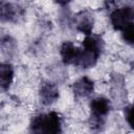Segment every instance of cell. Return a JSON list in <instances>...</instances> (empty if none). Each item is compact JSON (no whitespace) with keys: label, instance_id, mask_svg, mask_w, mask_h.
I'll return each instance as SVG.
<instances>
[{"label":"cell","instance_id":"cell-8","mask_svg":"<svg viewBox=\"0 0 134 134\" xmlns=\"http://www.w3.org/2000/svg\"><path fill=\"white\" fill-rule=\"evenodd\" d=\"M0 79H1V88L7 90L14 80V68L8 63H2L0 67Z\"/></svg>","mask_w":134,"mask_h":134},{"label":"cell","instance_id":"cell-10","mask_svg":"<svg viewBox=\"0 0 134 134\" xmlns=\"http://www.w3.org/2000/svg\"><path fill=\"white\" fill-rule=\"evenodd\" d=\"M77 29L85 34L86 36H89L92 31V27H93V19L91 18V16H89L88 14H84L77 21V25H76Z\"/></svg>","mask_w":134,"mask_h":134},{"label":"cell","instance_id":"cell-11","mask_svg":"<svg viewBox=\"0 0 134 134\" xmlns=\"http://www.w3.org/2000/svg\"><path fill=\"white\" fill-rule=\"evenodd\" d=\"M121 38L128 44H134V23L131 22L121 29Z\"/></svg>","mask_w":134,"mask_h":134},{"label":"cell","instance_id":"cell-13","mask_svg":"<svg viewBox=\"0 0 134 134\" xmlns=\"http://www.w3.org/2000/svg\"><path fill=\"white\" fill-rule=\"evenodd\" d=\"M71 0H54V2L55 3H58L59 5H66V4H68L69 2H70Z\"/></svg>","mask_w":134,"mask_h":134},{"label":"cell","instance_id":"cell-4","mask_svg":"<svg viewBox=\"0 0 134 134\" xmlns=\"http://www.w3.org/2000/svg\"><path fill=\"white\" fill-rule=\"evenodd\" d=\"M90 109L93 122L96 125H100L110 111V102L102 96L96 97L90 103Z\"/></svg>","mask_w":134,"mask_h":134},{"label":"cell","instance_id":"cell-6","mask_svg":"<svg viewBox=\"0 0 134 134\" xmlns=\"http://www.w3.org/2000/svg\"><path fill=\"white\" fill-rule=\"evenodd\" d=\"M40 99L44 105H51L59 97V90L52 83H43L40 87Z\"/></svg>","mask_w":134,"mask_h":134},{"label":"cell","instance_id":"cell-2","mask_svg":"<svg viewBox=\"0 0 134 134\" xmlns=\"http://www.w3.org/2000/svg\"><path fill=\"white\" fill-rule=\"evenodd\" d=\"M61 117L55 112L43 113L35 116L29 125L30 131L35 133L57 134L61 132Z\"/></svg>","mask_w":134,"mask_h":134},{"label":"cell","instance_id":"cell-3","mask_svg":"<svg viewBox=\"0 0 134 134\" xmlns=\"http://www.w3.org/2000/svg\"><path fill=\"white\" fill-rule=\"evenodd\" d=\"M134 20V5H126L115 9L110 15V21L115 30H121Z\"/></svg>","mask_w":134,"mask_h":134},{"label":"cell","instance_id":"cell-12","mask_svg":"<svg viewBox=\"0 0 134 134\" xmlns=\"http://www.w3.org/2000/svg\"><path fill=\"white\" fill-rule=\"evenodd\" d=\"M126 120L129 126L134 129V104L126 109Z\"/></svg>","mask_w":134,"mask_h":134},{"label":"cell","instance_id":"cell-5","mask_svg":"<svg viewBox=\"0 0 134 134\" xmlns=\"http://www.w3.org/2000/svg\"><path fill=\"white\" fill-rule=\"evenodd\" d=\"M60 53L64 64H72L76 66L81 53V48L74 46L71 42H64L61 46Z\"/></svg>","mask_w":134,"mask_h":134},{"label":"cell","instance_id":"cell-1","mask_svg":"<svg viewBox=\"0 0 134 134\" xmlns=\"http://www.w3.org/2000/svg\"><path fill=\"white\" fill-rule=\"evenodd\" d=\"M102 50V42L98 38L93 36H87L83 41V46L81 48L80 58L77 65L82 68H90L94 66L98 60Z\"/></svg>","mask_w":134,"mask_h":134},{"label":"cell","instance_id":"cell-7","mask_svg":"<svg viewBox=\"0 0 134 134\" xmlns=\"http://www.w3.org/2000/svg\"><path fill=\"white\" fill-rule=\"evenodd\" d=\"M72 88H73V92H74L75 96L86 97L92 93L93 88H94V84L89 77L84 76V77H81L80 80H77L73 84Z\"/></svg>","mask_w":134,"mask_h":134},{"label":"cell","instance_id":"cell-9","mask_svg":"<svg viewBox=\"0 0 134 134\" xmlns=\"http://www.w3.org/2000/svg\"><path fill=\"white\" fill-rule=\"evenodd\" d=\"M0 12H1V19L2 21H14L18 16H19V9L15 5L2 1L1 6H0Z\"/></svg>","mask_w":134,"mask_h":134}]
</instances>
